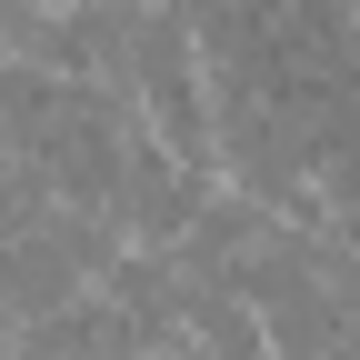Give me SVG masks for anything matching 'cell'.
<instances>
[{"label": "cell", "instance_id": "cell-1", "mask_svg": "<svg viewBox=\"0 0 360 360\" xmlns=\"http://www.w3.org/2000/svg\"><path fill=\"white\" fill-rule=\"evenodd\" d=\"M0 360H11V350H0Z\"/></svg>", "mask_w": 360, "mask_h": 360}]
</instances>
